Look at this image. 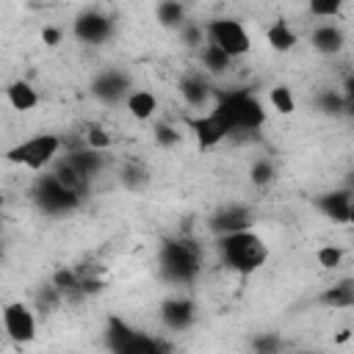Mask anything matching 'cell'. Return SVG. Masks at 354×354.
Returning <instances> with one entry per match:
<instances>
[{"label":"cell","instance_id":"obj_1","mask_svg":"<svg viewBox=\"0 0 354 354\" xmlns=\"http://www.w3.org/2000/svg\"><path fill=\"white\" fill-rule=\"evenodd\" d=\"M202 254L199 246L188 238H166L158 252V268L160 277L171 285H191L199 277Z\"/></svg>","mask_w":354,"mask_h":354},{"label":"cell","instance_id":"obj_2","mask_svg":"<svg viewBox=\"0 0 354 354\" xmlns=\"http://www.w3.org/2000/svg\"><path fill=\"white\" fill-rule=\"evenodd\" d=\"M218 252H221V260L238 274H254L268 257L266 241L252 227L230 235H218Z\"/></svg>","mask_w":354,"mask_h":354},{"label":"cell","instance_id":"obj_3","mask_svg":"<svg viewBox=\"0 0 354 354\" xmlns=\"http://www.w3.org/2000/svg\"><path fill=\"white\" fill-rule=\"evenodd\" d=\"M213 111H218V113L227 119L232 136H235V133H257V130L263 127V122H266V108H263V102H260L252 91H246V88L218 94Z\"/></svg>","mask_w":354,"mask_h":354},{"label":"cell","instance_id":"obj_4","mask_svg":"<svg viewBox=\"0 0 354 354\" xmlns=\"http://www.w3.org/2000/svg\"><path fill=\"white\" fill-rule=\"evenodd\" d=\"M33 202H36V207H39L41 213H47V216H69V213H75V210L80 207L83 196L75 194L72 188H66V185L50 171V174L36 177V183H33Z\"/></svg>","mask_w":354,"mask_h":354},{"label":"cell","instance_id":"obj_5","mask_svg":"<svg viewBox=\"0 0 354 354\" xmlns=\"http://www.w3.org/2000/svg\"><path fill=\"white\" fill-rule=\"evenodd\" d=\"M61 147H64V138L61 136H55V133H39V136H30L22 144L11 147L8 149V160L11 163H19V166H25L30 171H41V169H47L55 160V155L61 152Z\"/></svg>","mask_w":354,"mask_h":354},{"label":"cell","instance_id":"obj_6","mask_svg":"<svg viewBox=\"0 0 354 354\" xmlns=\"http://www.w3.org/2000/svg\"><path fill=\"white\" fill-rule=\"evenodd\" d=\"M108 348L111 351H119V354H155V351H163L166 346L133 326H127L122 318H111L108 321Z\"/></svg>","mask_w":354,"mask_h":354},{"label":"cell","instance_id":"obj_7","mask_svg":"<svg viewBox=\"0 0 354 354\" xmlns=\"http://www.w3.org/2000/svg\"><path fill=\"white\" fill-rule=\"evenodd\" d=\"M205 28H207V41L218 44L232 58H241V55H246L252 50V36H249V30L243 28L241 19L218 17V19L207 22Z\"/></svg>","mask_w":354,"mask_h":354},{"label":"cell","instance_id":"obj_8","mask_svg":"<svg viewBox=\"0 0 354 354\" xmlns=\"http://www.w3.org/2000/svg\"><path fill=\"white\" fill-rule=\"evenodd\" d=\"M3 329L14 343H30L36 337V313L25 301H8L3 307Z\"/></svg>","mask_w":354,"mask_h":354},{"label":"cell","instance_id":"obj_9","mask_svg":"<svg viewBox=\"0 0 354 354\" xmlns=\"http://www.w3.org/2000/svg\"><path fill=\"white\" fill-rule=\"evenodd\" d=\"M185 124L191 127V133L196 136V144H199L202 149H210V147H216V144H221L224 138L232 136L227 119H224L218 111H207V113H202V116H188Z\"/></svg>","mask_w":354,"mask_h":354},{"label":"cell","instance_id":"obj_10","mask_svg":"<svg viewBox=\"0 0 354 354\" xmlns=\"http://www.w3.org/2000/svg\"><path fill=\"white\" fill-rule=\"evenodd\" d=\"M72 33H75V39L83 41V44H105V41L111 39V33H113V22H111L102 11L88 8V11H80V14L75 17Z\"/></svg>","mask_w":354,"mask_h":354},{"label":"cell","instance_id":"obj_11","mask_svg":"<svg viewBox=\"0 0 354 354\" xmlns=\"http://www.w3.org/2000/svg\"><path fill=\"white\" fill-rule=\"evenodd\" d=\"M130 77L122 72V69H102L94 80H91V94L100 100V102H119V100H127L130 94Z\"/></svg>","mask_w":354,"mask_h":354},{"label":"cell","instance_id":"obj_12","mask_svg":"<svg viewBox=\"0 0 354 354\" xmlns=\"http://www.w3.org/2000/svg\"><path fill=\"white\" fill-rule=\"evenodd\" d=\"M254 221L252 207L249 205H221L213 216H210V230L216 235H230L238 230H249Z\"/></svg>","mask_w":354,"mask_h":354},{"label":"cell","instance_id":"obj_13","mask_svg":"<svg viewBox=\"0 0 354 354\" xmlns=\"http://www.w3.org/2000/svg\"><path fill=\"white\" fill-rule=\"evenodd\" d=\"M160 321L171 332H183L196 321V304L188 296H171L160 304Z\"/></svg>","mask_w":354,"mask_h":354},{"label":"cell","instance_id":"obj_14","mask_svg":"<svg viewBox=\"0 0 354 354\" xmlns=\"http://www.w3.org/2000/svg\"><path fill=\"white\" fill-rule=\"evenodd\" d=\"M351 202H354V191L340 185L335 191H326L315 199V207L335 224H348V213H351Z\"/></svg>","mask_w":354,"mask_h":354},{"label":"cell","instance_id":"obj_15","mask_svg":"<svg viewBox=\"0 0 354 354\" xmlns=\"http://www.w3.org/2000/svg\"><path fill=\"white\" fill-rule=\"evenodd\" d=\"M310 44H313V50L321 53V55H337V53L346 47V36H343V30H340L335 22H324V25L313 28Z\"/></svg>","mask_w":354,"mask_h":354},{"label":"cell","instance_id":"obj_16","mask_svg":"<svg viewBox=\"0 0 354 354\" xmlns=\"http://www.w3.org/2000/svg\"><path fill=\"white\" fill-rule=\"evenodd\" d=\"M177 88H180V97L185 100V105L196 108V111L207 108V102L213 100V88L202 75H185Z\"/></svg>","mask_w":354,"mask_h":354},{"label":"cell","instance_id":"obj_17","mask_svg":"<svg viewBox=\"0 0 354 354\" xmlns=\"http://www.w3.org/2000/svg\"><path fill=\"white\" fill-rule=\"evenodd\" d=\"M318 301L324 307H329V310H348V307H354V277H346V279L335 282L332 288H326L318 296Z\"/></svg>","mask_w":354,"mask_h":354},{"label":"cell","instance_id":"obj_18","mask_svg":"<svg viewBox=\"0 0 354 354\" xmlns=\"http://www.w3.org/2000/svg\"><path fill=\"white\" fill-rule=\"evenodd\" d=\"M66 158L72 160V166L83 174V177H97L102 169H105V158H102V149H91V147H80V149H72L66 152Z\"/></svg>","mask_w":354,"mask_h":354},{"label":"cell","instance_id":"obj_19","mask_svg":"<svg viewBox=\"0 0 354 354\" xmlns=\"http://www.w3.org/2000/svg\"><path fill=\"white\" fill-rule=\"evenodd\" d=\"M124 105H127V111H130L133 119L147 122V119H152L155 111H158V97H155L149 88H133V91L127 94Z\"/></svg>","mask_w":354,"mask_h":354},{"label":"cell","instance_id":"obj_20","mask_svg":"<svg viewBox=\"0 0 354 354\" xmlns=\"http://www.w3.org/2000/svg\"><path fill=\"white\" fill-rule=\"evenodd\" d=\"M6 100H8V105L14 111H22L25 113V111H33L39 105V91L28 80H14L6 88Z\"/></svg>","mask_w":354,"mask_h":354},{"label":"cell","instance_id":"obj_21","mask_svg":"<svg viewBox=\"0 0 354 354\" xmlns=\"http://www.w3.org/2000/svg\"><path fill=\"white\" fill-rule=\"evenodd\" d=\"M266 41H268V47L277 50V53H290V50L299 44V36H296V30H293L285 19H277V22H271V25L266 28Z\"/></svg>","mask_w":354,"mask_h":354},{"label":"cell","instance_id":"obj_22","mask_svg":"<svg viewBox=\"0 0 354 354\" xmlns=\"http://www.w3.org/2000/svg\"><path fill=\"white\" fill-rule=\"evenodd\" d=\"M53 174L66 185V188H72L75 194H80V196H86V191H88V177H83L75 166H72V160L69 158H64V160H58L55 166H53Z\"/></svg>","mask_w":354,"mask_h":354},{"label":"cell","instance_id":"obj_23","mask_svg":"<svg viewBox=\"0 0 354 354\" xmlns=\"http://www.w3.org/2000/svg\"><path fill=\"white\" fill-rule=\"evenodd\" d=\"M199 61H202V66L207 69V72H213V75H221V72H227L230 69V64H232V55H227L218 44H213V41H205L202 47H199Z\"/></svg>","mask_w":354,"mask_h":354},{"label":"cell","instance_id":"obj_24","mask_svg":"<svg viewBox=\"0 0 354 354\" xmlns=\"http://www.w3.org/2000/svg\"><path fill=\"white\" fill-rule=\"evenodd\" d=\"M155 17H158V22H160L163 28H180L183 22H188V19H185V6H183V0H158Z\"/></svg>","mask_w":354,"mask_h":354},{"label":"cell","instance_id":"obj_25","mask_svg":"<svg viewBox=\"0 0 354 354\" xmlns=\"http://www.w3.org/2000/svg\"><path fill=\"white\" fill-rule=\"evenodd\" d=\"M268 102H271V108H274L277 113H282V116H290V113L296 111L293 88H290V86H285V83H279V86H271V88H268Z\"/></svg>","mask_w":354,"mask_h":354},{"label":"cell","instance_id":"obj_26","mask_svg":"<svg viewBox=\"0 0 354 354\" xmlns=\"http://www.w3.org/2000/svg\"><path fill=\"white\" fill-rule=\"evenodd\" d=\"M315 108L326 116H343L346 113V94L343 91H335V88H324L318 97H315Z\"/></svg>","mask_w":354,"mask_h":354},{"label":"cell","instance_id":"obj_27","mask_svg":"<svg viewBox=\"0 0 354 354\" xmlns=\"http://www.w3.org/2000/svg\"><path fill=\"white\" fill-rule=\"evenodd\" d=\"M249 180H252V185H257V188H268V185L277 180L274 163H271L268 158H257V160L252 163V169H249Z\"/></svg>","mask_w":354,"mask_h":354},{"label":"cell","instance_id":"obj_28","mask_svg":"<svg viewBox=\"0 0 354 354\" xmlns=\"http://www.w3.org/2000/svg\"><path fill=\"white\" fill-rule=\"evenodd\" d=\"M177 33H180V39H183L185 47H196L199 50L207 41V28H202L199 22H183L177 28Z\"/></svg>","mask_w":354,"mask_h":354},{"label":"cell","instance_id":"obj_29","mask_svg":"<svg viewBox=\"0 0 354 354\" xmlns=\"http://www.w3.org/2000/svg\"><path fill=\"white\" fill-rule=\"evenodd\" d=\"M152 138H155L158 147L171 149V147L180 144V130H177L171 122H155V127H152Z\"/></svg>","mask_w":354,"mask_h":354},{"label":"cell","instance_id":"obj_30","mask_svg":"<svg viewBox=\"0 0 354 354\" xmlns=\"http://www.w3.org/2000/svg\"><path fill=\"white\" fill-rule=\"evenodd\" d=\"M343 3L346 0H307V8L318 19H335L343 11Z\"/></svg>","mask_w":354,"mask_h":354},{"label":"cell","instance_id":"obj_31","mask_svg":"<svg viewBox=\"0 0 354 354\" xmlns=\"http://www.w3.org/2000/svg\"><path fill=\"white\" fill-rule=\"evenodd\" d=\"M83 138H86V147H91V149H102V152H105V149L111 147V133H105V127L97 124V122H91V124L86 127Z\"/></svg>","mask_w":354,"mask_h":354},{"label":"cell","instance_id":"obj_32","mask_svg":"<svg viewBox=\"0 0 354 354\" xmlns=\"http://www.w3.org/2000/svg\"><path fill=\"white\" fill-rule=\"evenodd\" d=\"M61 301H64V293H61V290H58L53 282L36 293V307H39L41 313H50V310H55Z\"/></svg>","mask_w":354,"mask_h":354},{"label":"cell","instance_id":"obj_33","mask_svg":"<svg viewBox=\"0 0 354 354\" xmlns=\"http://www.w3.org/2000/svg\"><path fill=\"white\" fill-rule=\"evenodd\" d=\"M315 260H318V266L321 268H337L340 263H343V249L340 246H321L318 252H315Z\"/></svg>","mask_w":354,"mask_h":354},{"label":"cell","instance_id":"obj_34","mask_svg":"<svg viewBox=\"0 0 354 354\" xmlns=\"http://www.w3.org/2000/svg\"><path fill=\"white\" fill-rule=\"evenodd\" d=\"M122 183H124L127 188H141V185H147V171H141V169H136V166H127V169L122 171Z\"/></svg>","mask_w":354,"mask_h":354},{"label":"cell","instance_id":"obj_35","mask_svg":"<svg viewBox=\"0 0 354 354\" xmlns=\"http://www.w3.org/2000/svg\"><path fill=\"white\" fill-rule=\"evenodd\" d=\"M252 346L257 351H274V348H279V337L277 335H260V337L252 340Z\"/></svg>","mask_w":354,"mask_h":354},{"label":"cell","instance_id":"obj_36","mask_svg":"<svg viewBox=\"0 0 354 354\" xmlns=\"http://www.w3.org/2000/svg\"><path fill=\"white\" fill-rule=\"evenodd\" d=\"M61 39H64L61 28H53V25H47V28L41 30V41H44L47 47H58V44H61Z\"/></svg>","mask_w":354,"mask_h":354},{"label":"cell","instance_id":"obj_37","mask_svg":"<svg viewBox=\"0 0 354 354\" xmlns=\"http://www.w3.org/2000/svg\"><path fill=\"white\" fill-rule=\"evenodd\" d=\"M346 116L354 119V97H346Z\"/></svg>","mask_w":354,"mask_h":354},{"label":"cell","instance_id":"obj_38","mask_svg":"<svg viewBox=\"0 0 354 354\" xmlns=\"http://www.w3.org/2000/svg\"><path fill=\"white\" fill-rule=\"evenodd\" d=\"M343 185L354 191V171H348V174H346V180H343Z\"/></svg>","mask_w":354,"mask_h":354},{"label":"cell","instance_id":"obj_39","mask_svg":"<svg viewBox=\"0 0 354 354\" xmlns=\"http://www.w3.org/2000/svg\"><path fill=\"white\" fill-rule=\"evenodd\" d=\"M348 224H354V202H351V213H348Z\"/></svg>","mask_w":354,"mask_h":354}]
</instances>
